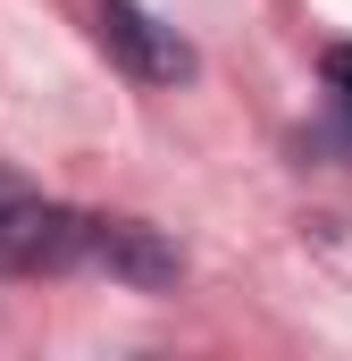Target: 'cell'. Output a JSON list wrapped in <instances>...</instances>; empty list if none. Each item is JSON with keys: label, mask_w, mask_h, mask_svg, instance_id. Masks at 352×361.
I'll use <instances>...</instances> for the list:
<instances>
[{"label": "cell", "mask_w": 352, "mask_h": 361, "mask_svg": "<svg viewBox=\"0 0 352 361\" xmlns=\"http://www.w3.org/2000/svg\"><path fill=\"white\" fill-rule=\"evenodd\" d=\"M319 76H327V92H336V109L352 118V42H336V51L319 59Z\"/></svg>", "instance_id": "277c9868"}, {"label": "cell", "mask_w": 352, "mask_h": 361, "mask_svg": "<svg viewBox=\"0 0 352 361\" xmlns=\"http://www.w3.org/2000/svg\"><path fill=\"white\" fill-rule=\"evenodd\" d=\"M84 269H109L118 286L160 294V286H176V269H184V261H176L151 227H134V219H92V252H84Z\"/></svg>", "instance_id": "3957f363"}, {"label": "cell", "mask_w": 352, "mask_h": 361, "mask_svg": "<svg viewBox=\"0 0 352 361\" xmlns=\"http://www.w3.org/2000/svg\"><path fill=\"white\" fill-rule=\"evenodd\" d=\"M92 25H101V42L126 59V76H143V85H184V76H193L184 34L160 25V17H143L134 0H101V8H92Z\"/></svg>", "instance_id": "7a4b0ae2"}, {"label": "cell", "mask_w": 352, "mask_h": 361, "mask_svg": "<svg viewBox=\"0 0 352 361\" xmlns=\"http://www.w3.org/2000/svg\"><path fill=\"white\" fill-rule=\"evenodd\" d=\"M84 252H92L84 210L34 202L25 185L0 177V269H84Z\"/></svg>", "instance_id": "6da1fadb"}]
</instances>
